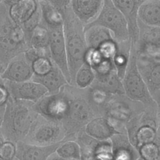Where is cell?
I'll return each instance as SVG.
<instances>
[{
  "label": "cell",
  "mask_w": 160,
  "mask_h": 160,
  "mask_svg": "<svg viewBox=\"0 0 160 160\" xmlns=\"http://www.w3.org/2000/svg\"><path fill=\"white\" fill-rule=\"evenodd\" d=\"M70 2L59 11L63 16L67 61L71 81V85L72 86L78 70L86 62L88 48L84 39V26L73 14Z\"/></svg>",
  "instance_id": "obj_1"
},
{
  "label": "cell",
  "mask_w": 160,
  "mask_h": 160,
  "mask_svg": "<svg viewBox=\"0 0 160 160\" xmlns=\"http://www.w3.org/2000/svg\"><path fill=\"white\" fill-rule=\"evenodd\" d=\"M34 102L9 98L6 106L1 133L6 141L17 144L23 141L38 113Z\"/></svg>",
  "instance_id": "obj_2"
},
{
  "label": "cell",
  "mask_w": 160,
  "mask_h": 160,
  "mask_svg": "<svg viewBox=\"0 0 160 160\" xmlns=\"http://www.w3.org/2000/svg\"><path fill=\"white\" fill-rule=\"evenodd\" d=\"M64 89L69 101L66 114L61 121L66 132L64 141L75 140L77 134L91 120L102 116L96 106L91 105L84 98L75 96L74 86L66 84Z\"/></svg>",
  "instance_id": "obj_3"
},
{
  "label": "cell",
  "mask_w": 160,
  "mask_h": 160,
  "mask_svg": "<svg viewBox=\"0 0 160 160\" xmlns=\"http://www.w3.org/2000/svg\"><path fill=\"white\" fill-rule=\"evenodd\" d=\"M28 49L24 32L9 14L8 6L0 1V64L5 68L9 62Z\"/></svg>",
  "instance_id": "obj_4"
},
{
  "label": "cell",
  "mask_w": 160,
  "mask_h": 160,
  "mask_svg": "<svg viewBox=\"0 0 160 160\" xmlns=\"http://www.w3.org/2000/svg\"><path fill=\"white\" fill-rule=\"evenodd\" d=\"M136 47L131 46L128 66L122 82L125 96L130 100L144 104L157 106L137 66Z\"/></svg>",
  "instance_id": "obj_5"
},
{
  "label": "cell",
  "mask_w": 160,
  "mask_h": 160,
  "mask_svg": "<svg viewBox=\"0 0 160 160\" xmlns=\"http://www.w3.org/2000/svg\"><path fill=\"white\" fill-rule=\"evenodd\" d=\"M65 136V130L61 122L38 114L23 142L35 146H49L64 141Z\"/></svg>",
  "instance_id": "obj_6"
},
{
  "label": "cell",
  "mask_w": 160,
  "mask_h": 160,
  "mask_svg": "<svg viewBox=\"0 0 160 160\" xmlns=\"http://www.w3.org/2000/svg\"><path fill=\"white\" fill-rule=\"evenodd\" d=\"M99 26L107 29L118 43L129 41L126 20L112 0H103L102 6L97 18L85 26Z\"/></svg>",
  "instance_id": "obj_7"
},
{
  "label": "cell",
  "mask_w": 160,
  "mask_h": 160,
  "mask_svg": "<svg viewBox=\"0 0 160 160\" xmlns=\"http://www.w3.org/2000/svg\"><path fill=\"white\" fill-rule=\"evenodd\" d=\"M117 96L118 98H116V95L110 96L102 108V114L109 120L118 132L126 133L127 122L142 112L144 109H137L132 108L126 101L118 98V95Z\"/></svg>",
  "instance_id": "obj_8"
},
{
  "label": "cell",
  "mask_w": 160,
  "mask_h": 160,
  "mask_svg": "<svg viewBox=\"0 0 160 160\" xmlns=\"http://www.w3.org/2000/svg\"><path fill=\"white\" fill-rule=\"evenodd\" d=\"M68 98L64 87L54 94H46L33 105L34 111L39 115L61 122L65 117L68 108Z\"/></svg>",
  "instance_id": "obj_9"
},
{
  "label": "cell",
  "mask_w": 160,
  "mask_h": 160,
  "mask_svg": "<svg viewBox=\"0 0 160 160\" xmlns=\"http://www.w3.org/2000/svg\"><path fill=\"white\" fill-rule=\"evenodd\" d=\"M80 148V160H112L109 140L99 141L88 136L83 129L76 136Z\"/></svg>",
  "instance_id": "obj_10"
},
{
  "label": "cell",
  "mask_w": 160,
  "mask_h": 160,
  "mask_svg": "<svg viewBox=\"0 0 160 160\" xmlns=\"http://www.w3.org/2000/svg\"><path fill=\"white\" fill-rule=\"evenodd\" d=\"M49 33V51L51 58L60 69L68 83L71 84L69 72L65 46L63 25L46 27Z\"/></svg>",
  "instance_id": "obj_11"
},
{
  "label": "cell",
  "mask_w": 160,
  "mask_h": 160,
  "mask_svg": "<svg viewBox=\"0 0 160 160\" xmlns=\"http://www.w3.org/2000/svg\"><path fill=\"white\" fill-rule=\"evenodd\" d=\"M139 28L136 53L150 58L160 59V27L146 26L139 20Z\"/></svg>",
  "instance_id": "obj_12"
},
{
  "label": "cell",
  "mask_w": 160,
  "mask_h": 160,
  "mask_svg": "<svg viewBox=\"0 0 160 160\" xmlns=\"http://www.w3.org/2000/svg\"><path fill=\"white\" fill-rule=\"evenodd\" d=\"M123 15L128 26L131 46L136 47L139 39L138 10L144 0H112Z\"/></svg>",
  "instance_id": "obj_13"
},
{
  "label": "cell",
  "mask_w": 160,
  "mask_h": 160,
  "mask_svg": "<svg viewBox=\"0 0 160 160\" xmlns=\"http://www.w3.org/2000/svg\"><path fill=\"white\" fill-rule=\"evenodd\" d=\"M9 95L14 99L36 102L48 94L46 89L41 84L31 80L15 82L5 80Z\"/></svg>",
  "instance_id": "obj_14"
},
{
  "label": "cell",
  "mask_w": 160,
  "mask_h": 160,
  "mask_svg": "<svg viewBox=\"0 0 160 160\" xmlns=\"http://www.w3.org/2000/svg\"><path fill=\"white\" fill-rule=\"evenodd\" d=\"M136 62L138 70L152 96L160 90V59L137 54Z\"/></svg>",
  "instance_id": "obj_15"
},
{
  "label": "cell",
  "mask_w": 160,
  "mask_h": 160,
  "mask_svg": "<svg viewBox=\"0 0 160 160\" xmlns=\"http://www.w3.org/2000/svg\"><path fill=\"white\" fill-rule=\"evenodd\" d=\"M0 75L4 80L20 82L31 80L33 71L31 64L27 60L24 54L21 53L9 62Z\"/></svg>",
  "instance_id": "obj_16"
},
{
  "label": "cell",
  "mask_w": 160,
  "mask_h": 160,
  "mask_svg": "<svg viewBox=\"0 0 160 160\" xmlns=\"http://www.w3.org/2000/svg\"><path fill=\"white\" fill-rule=\"evenodd\" d=\"M102 4L103 0H72L70 2L73 14L83 26L97 18Z\"/></svg>",
  "instance_id": "obj_17"
},
{
  "label": "cell",
  "mask_w": 160,
  "mask_h": 160,
  "mask_svg": "<svg viewBox=\"0 0 160 160\" xmlns=\"http://www.w3.org/2000/svg\"><path fill=\"white\" fill-rule=\"evenodd\" d=\"M112 160H138V150L132 144L126 133H117L110 139Z\"/></svg>",
  "instance_id": "obj_18"
},
{
  "label": "cell",
  "mask_w": 160,
  "mask_h": 160,
  "mask_svg": "<svg viewBox=\"0 0 160 160\" xmlns=\"http://www.w3.org/2000/svg\"><path fill=\"white\" fill-rule=\"evenodd\" d=\"M8 6L12 20L21 25L28 21L39 7V0H3Z\"/></svg>",
  "instance_id": "obj_19"
},
{
  "label": "cell",
  "mask_w": 160,
  "mask_h": 160,
  "mask_svg": "<svg viewBox=\"0 0 160 160\" xmlns=\"http://www.w3.org/2000/svg\"><path fill=\"white\" fill-rule=\"evenodd\" d=\"M62 142L49 146H39L19 141L16 144V158L19 160H46Z\"/></svg>",
  "instance_id": "obj_20"
},
{
  "label": "cell",
  "mask_w": 160,
  "mask_h": 160,
  "mask_svg": "<svg viewBox=\"0 0 160 160\" xmlns=\"http://www.w3.org/2000/svg\"><path fill=\"white\" fill-rule=\"evenodd\" d=\"M91 86L100 89L109 95H125L122 80L116 69L102 74L96 75Z\"/></svg>",
  "instance_id": "obj_21"
},
{
  "label": "cell",
  "mask_w": 160,
  "mask_h": 160,
  "mask_svg": "<svg viewBox=\"0 0 160 160\" xmlns=\"http://www.w3.org/2000/svg\"><path fill=\"white\" fill-rule=\"evenodd\" d=\"M83 130L88 136L99 141L109 140L114 134L119 133L104 116L92 119L85 126Z\"/></svg>",
  "instance_id": "obj_22"
},
{
  "label": "cell",
  "mask_w": 160,
  "mask_h": 160,
  "mask_svg": "<svg viewBox=\"0 0 160 160\" xmlns=\"http://www.w3.org/2000/svg\"><path fill=\"white\" fill-rule=\"evenodd\" d=\"M31 80L44 86L48 91L47 94H56L64 86L69 84L62 71L55 64L48 74L42 76L33 75Z\"/></svg>",
  "instance_id": "obj_23"
},
{
  "label": "cell",
  "mask_w": 160,
  "mask_h": 160,
  "mask_svg": "<svg viewBox=\"0 0 160 160\" xmlns=\"http://www.w3.org/2000/svg\"><path fill=\"white\" fill-rule=\"evenodd\" d=\"M84 34L89 50H99L105 44L116 41L109 30L99 26H84Z\"/></svg>",
  "instance_id": "obj_24"
},
{
  "label": "cell",
  "mask_w": 160,
  "mask_h": 160,
  "mask_svg": "<svg viewBox=\"0 0 160 160\" xmlns=\"http://www.w3.org/2000/svg\"><path fill=\"white\" fill-rule=\"evenodd\" d=\"M138 18L146 26L160 27V0H144L138 10Z\"/></svg>",
  "instance_id": "obj_25"
},
{
  "label": "cell",
  "mask_w": 160,
  "mask_h": 160,
  "mask_svg": "<svg viewBox=\"0 0 160 160\" xmlns=\"http://www.w3.org/2000/svg\"><path fill=\"white\" fill-rule=\"evenodd\" d=\"M39 4L41 12V24L46 27L63 25L62 13L50 2L49 0H40Z\"/></svg>",
  "instance_id": "obj_26"
},
{
  "label": "cell",
  "mask_w": 160,
  "mask_h": 160,
  "mask_svg": "<svg viewBox=\"0 0 160 160\" xmlns=\"http://www.w3.org/2000/svg\"><path fill=\"white\" fill-rule=\"evenodd\" d=\"M94 79V72L90 65L86 62L78 70L72 86L79 89H86L92 85Z\"/></svg>",
  "instance_id": "obj_27"
},
{
  "label": "cell",
  "mask_w": 160,
  "mask_h": 160,
  "mask_svg": "<svg viewBox=\"0 0 160 160\" xmlns=\"http://www.w3.org/2000/svg\"><path fill=\"white\" fill-rule=\"evenodd\" d=\"M128 42H124L122 46H121L122 43H118V50L112 58L113 64L117 71L118 74L121 80L124 76L130 56L131 48L128 49V48L124 46Z\"/></svg>",
  "instance_id": "obj_28"
},
{
  "label": "cell",
  "mask_w": 160,
  "mask_h": 160,
  "mask_svg": "<svg viewBox=\"0 0 160 160\" xmlns=\"http://www.w3.org/2000/svg\"><path fill=\"white\" fill-rule=\"evenodd\" d=\"M49 33L48 28L40 24L32 31L29 41L28 42V48H49Z\"/></svg>",
  "instance_id": "obj_29"
},
{
  "label": "cell",
  "mask_w": 160,
  "mask_h": 160,
  "mask_svg": "<svg viewBox=\"0 0 160 160\" xmlns=\"http://www.w3.org/2000/svg\"><path fill=\"white\" fill-rule=\"evenodd\" d=\"M56 153L67 159L80 160V148L76 140L63 141L58 147Z\"/></svg>",
  "instance_id": "obj_30"
},
{
  "label": "cell",
  "mask_w": 160,
  "mask_h": 160,
  "mask_svg": "<svg viewBox=\"0 0 160 160\" xmlns=\"http://www.w3.org/2000/svg\"><path fill=\"white\" fill-rule=\"evenodd\" d=\"M142 160H160V137L152 142L140 146L138 149Z\"/></svg>",
  "instance_id": "obj_31"
},
{
  "label": "cell",
  "mask_w": 160,
  "mask_h": 160,
  "mask_svg": "<svg viewBox=\"0 0 160 160\" xmlns=\"http://www.w3.org/2000/svg\"><path fill=\"white\" fill-rule=\"evenodd\" d=\"M41 12L39 4V7L33 14V15L25 22L20 25L24 34L26 42L28 46V42L29 41V39L32 31L34 30L36 28H37L41 22Z\"/></svg>",
  "instance_id": "obj_32"
},
{
  "label": "cell",
  "mask_w": 160,
  "mask_h": 160,
  "mask_svg": "<svg viewBox=\"0 0 160 160\" xmlns=\"http://www.w3.org/2000/svg\"><path fill=\"white\" fill-rule=\"evenodd\" d=\"M54 62L51 58H41L34 61L32 64L33 75L42 76L48 74L52 68Z\"/></svg>",
  "instance_id": "obj_33"
},
{
  "label": "cell",
  "mask_w": 160,
  "mask_h": 160,
  "mask_svg": "<svg viewBox=\"0 0 160 160\" xmlns=\"http://www.w3.org/2000/svg\"><path fill=\"white\" fill-rule=\"evenodd\" d=\"M27 60L32 64L34 61L41 58H51L49 48H29L24 52Z\"/></svg>",
  "instance_id": "obj_34"
},
{
  "label": "cell",
  "mask_w": 160,
  "mask_h": 160,
  "mask_svg": "<svg viewBox=\"0 0 160 160\" xmlns=\"http://www.w3.org/2000/svg\"><path fill=\"white\" fill-rule=\"evenodd\" d=\"M16 144L5 141L0 148V158L5 160H11L16 158Z\"/></svg>",
  "instance_id": "obj_35"
},
{
  "label": "cell",
  "mask_w": 160,
  "mask_h": 160,
  "mask_svg": "<svg viewBox=\"0 0 160 160\" xmlns=\"http://www.w3.org/2000/svg\"><path fill=\"white\" fill-rule=\"evenodd\" d=\"M9 97L10 95L6 86L5 80L0 75V106H5Z\"/></svg>",
  "instance_id": "obj_36"
},
{
  "label": "cell",
  "mask_w": 160,
  "mask_h": 160,
  "mask_svg": "<svg viewBox=\"0 0 160 160\" xmlns=\"http://www.w3.org/2000/svg\"><path fill=\"white\" fill-rule=\"evenodd\" d=\"M152 97L157 105L158 112H160V90L152 94Z\"/></svg>",
  "instance_id": "obj_37"
},
{
  "label": "cell",
  "mask_w": 160,
  "mask_h": 160,
  "mask_svg": "<svg viewBox=\"0 0 160 160\" xmlns=\"http://www.w3.org/2000/svg\"><path fill=\"white\" fill-rule=\"evenodd\" d=\"M46 160H71V159H67L65 158H63L59 156H58L56 152L51 154Z\"/></svg>",
  "instance_id": "obj_38"
},
{
  "label": "cell",
  "mask_w": 160,
  "mask_h": 160,
  "mask_svg": "<svg viewBox=\"0 0 160 160\" xmlns=\"http://www.w3.org/2000/svg\"><path fill=\"white\" fill-rule=\"evenodd\" d=\"M5 106H0V132H1V124H2V119L4 116V113L5 111Z\"/></svg>",
  "instance_id": "obj_39"
},
{
  "label": "cell",
  "mask_w": 160,
  "mask_h": 160,
  "mask_svg": "<svg viewBox=\"0 0 160 160\" xmlns=\"http://www.w3.org/2000/svg\"><path fill=\"white\" fill-rule=\"evenodd\" d=\"M157 133H158V136L160 137V112H158V115Z\"/></svg>",
  "instance_id": "obj_40"
},
{
  "label": "cell",
  "mask_w": 160,
  "mask_h": 160,
  "mask_svg": "<svg viewBox=\"0 0 160 160\" xmlns=\"http://www.w3.org/2000/svg\"><path fill=\"white\" fill-rule=\"evenodd\" d=\"M5 141H5L4 137L2 136V134L0 132V148H1V147L2 146V145L4 143Z\"/></svg>",
  "instance_id": "obj_41"
},
{
  "label": "cell",
  "mask_w": 160,
  "mask_h": 160,
  "mask_svg": "<svg viewBox=\"0 0 160 160\" xmlns=\"http://www.w3.org/2000/svg\"><path fill=\"white\" fill-rule=\"evenodd\" d=\"M4 69V67H3V66L0 64V74H1V73L3 72Z\"/></svg>",
  "instance_id": "obj_42"
},
{
  "label": "cell",
  "mask_w": 160,
  "mask_h": 160,
  "mask_svg": "<svg viewBox=\"0 0 160 160\" xmlns=\"http://www.w3.org/2000/svg\"><path fill=\"white\" fill-rule=\"evenodd\" d=\"M0 160H5V159H2V158H0ZM11 160H19V159H18V158H14V159H11Z\"/></svg>",
  "instance_id": "obj_43"
},
{
  "label": "cell",
  "mask_w": 160,
  "mask_h": 160,
  "mask_svg": "<svg viewBox=\"0 0 160 160\" xmlns=\"http://www.w3.org/2000/svg\"><path fill=\"white\" fill-rule=\"evenodd\" d=\"M138 160H142V159H141V158H139V159H138Z\"/></svg>",
  "instance_id": "obj_44"
},
{
  "label": "cell",
  "mask_w": 160,
  "mask_h": 160,
  "mask_svg": "<svg viewBox=\"0 0 160 160\" xmlns=\"http://www.w3.org/2000/svg\"><path fill=\"white\" fill-rule=\"evenodd\" d=\"M0 1H1V0H0Z\"/></svg>",
  "instance_id": "obj_45"
}]
</instances>
